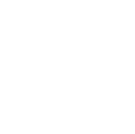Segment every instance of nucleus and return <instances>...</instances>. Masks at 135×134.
I'll return each instance as SVG.
<instances>
[]
</instances>
